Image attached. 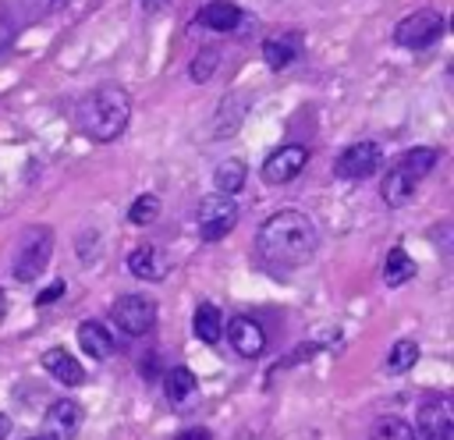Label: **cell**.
<instances>
[{
	"label": "cell",
	"instance_id": "cell-18",
	"mask_svg": "<svg viewBox=\"0 0 454 440\" xmlns=\"http://www.w3.org/2000/svg\"><path fill=\"white\" fill-rule=\"evenodd\" d=\"M245 177H248V167H245L241 160H234V156L220 160L216 170H213V185H216L220 195H234V192H241Z\"/></svg>",
	"mask_w": 454,
	"mask_h": 440
},
{
	"label": "cell",
	"instance_id": "cell-27",
	"mask_svg": "<svg viewBox=\"0 0 454 440\" xmlns=\"http://www.w3.org/2000/svg\"><path fill=\"white\" fill-rule=\"evenodd\" d=\"M174 440H213V433L209 429H181Z\"/></svg>",
	"mask_w": 454,
	"mask_h": 440
},
{
	"label": "cell",
	"instance_id": "cell-14",
	"mask_svg": "<svg viewBox=\"0 0 454 440\" xmlns=\"http://www.w3.org/2000/svg\"><path fill=\"white\" fill-rule=\"evenodd\" d=\"M298 53H301V39H298L294 32H280V35H270V39L262 43V60H266L270 71L291 67V64L298 60Z\"/></svg>",
	"mask_w": 454,
	"mask_h": 440
},
{
	"label": "cell",
	"instance_id": "cell-17",
	"mask_svg": "<svg viewBox=\"0 0 454 440\" xmlns=\"http://www.w3.org/2000/svg\"><path fill=\"white\" fill-rule=\"evenodd\" d=\"M192 330H195V337H199V341H206V344H216V341L223 337V316H220V309H216L213 302H202V305L195 309Z\"/></svg>",
	"mask_w": 454,
	"mask_h": 440
},
{
	"label": "cell",
	"instance_id": "cell-10",
	"mask_svg": "<svg viewBox=\"0 0 454 440\" xmlns=\"http://www.w3.org/2000/svg\"><path fill=\"white\" fill-rule=\"evenodd\" d=\"M454 433V419H450V405L443 397H429L419 405V422L411 429L415 440H450Z\"/></svg>",
	"mask_w": 454,
	"mask_h": 440
},
{
	"label": "cell",
	"instance_id": "cell-9",
	"mask_svg": "<svg viewBox=\"0 0 454 440\" xmlns=\"http://www.w3.org/2000/svg\"><path fill=\"white\" fill-rule=\"evenodd\" d=\"M305 163H309V149H305V145H298V142L280 145V149H273V153L266 156V163H262V181H266V185L294 181V177L305 170Z\"/></svg>",
	"mask_w": 454,
	"mask_h": 440
},
{
	"label": "cell",
	"instance_id": "cell-29",
	"mask_svg": "<svg viewBox=\"0 0 454 440\" xmlns=\"http://www.w3.org/2000/svg\"><path fill=\"white\" fill-rule=\"evenodd\" d=\"M142 7L153 14V11H160V7H167V0H142Z\"/></svg>",
	"mask_w": 454,
	"mask_h": 440
},
{
	"label": "cell",
	"instance_id": "cell-21",
	"mask_svg": "<svg viewBox=\"0 0 454 440\" xmlns=\"http://www.w3.org/2000/svg\"><path fill=\"white\" fill-rule=\"evenodd\" d=\"M192 390H195V373H192L188 365H174V369L167 373V380H163V394H167L170 401H184Z\"/></svg>",
	"mask_w": 454,
	"mask_h": 440
},
{
	"label": "cell",
	"instance_id": "cell-24",
	"mask_svg": "<svg viewBox=\"0 0 454 440\" xmlns=\"http://www.w3.org/2000/svg\"><path fill=\"white\" fill-rule=\"evenodd\" d=\"M216 64H220V50L206 46V50H199V53L192 57L188 78H192V82H209V78H213V71H216Z\"/></svg>",
	"mask_w": 454,
	"mask_h": 440
},
{
	"label": "cell",
	"instance_id": "cell-26",
	"mask_svg": "<svg viewBox=\"0 0 454 440\" xmlns=\"http://www.w3.org/2000/svg\"><path fill=\"white\" fill-rule=\"evenodd\" d=\"M60 295H64V280H53L50 287H43V295H39L35 302H39V305H50V302H53V298H60Z\"/></svg>",
	"mask_w": 454,
	"mask_h": 440
},
{
	"label": "cell",
	"instance_id": "cell-20",
	"mask_svg": "<svg viewBox=\"0 0 454 440\" xmlns=\"http://www.w3.org/2000/svg\"><path fill=\"white\" fill-rule=\"evenodd\" d=\"M78 344H82L85 355H92V358H106V355L114 351V341H110L106 326H99V323H82V326H78Z\"/></svg>",
	"mask_w": 454,
	"mask_h": 440
},
{
	"label": "cell",
	"instance_id": "cell-5",
	"mask_svg": "<svg viewBox=\"0 0 454 440\" xmlns=\"http://www.w3.org/2000/svg\"><path fill=\"white\" fill-rule=\"evenodd\" d=\"M234 224H238V202L231 195L213 192V195L199 199V206H195V227H199V238L202 241H220Z\"/></svg>",
	"mask_w": 454,
	"mask_h": 440
},
{
	"label": "cell",
	"instance_id": "cell-12",
	"mask_svg": "<svg viewBox=\"0 0 454 440\" xmlns=\"http://www.w3.org/2000/svg\"><path fill=\"white\" fill-rule=\"evenodd\" d=\"M227 341H231V348H234L241 358H255V355H262V348H266V334H262V326H259L252 316H234V319L227 323Z\"/></svg>",
	"mask_w": 454,
	"mask_h": 440
},
{
	"label": "cell",
	"instance_id": "cell-19",
	"mask_svg": "<svg viewBox=\"0 0 454 440\" xmlns=\"http://www.w3.org/2000/svg\"><path fill=\"white\" fill-rule=\"evenodd\" d=\"M411 277H415V259L404 248H390L387 252V263H383V284L387 287H401Z\"/></svg>",
	"mask_w": 454,
	"mask_h": 440
},
{
	"label": "cell",
	"instance_id": "cell-28",
	"mask_svg": "<svg viewBox=\"0 0 454 440\" xmlns=\"http://www.w3.org/2000/svg\"><path fill=\"white\" fill-rule=\"evenodd\" d=\"M11 43V21L7 18H0V50Z\"/></svg>",
	"mask_w": 454,
	"mask_h": 440
},
{
	"label": "cell",
	"instance_id": "cell-11",
	"mask_svg": "<svg viewBox=\"0 0 454 440\" xmlns=\"http://www.w3.org/2000/svg\"><path fill=\"white\" fill-rule=\"evenodd\" d=\"M82 426V405L71 397H57L43 415V433L50 440H71Z\"/></svg>",
	"mask_w": 454,
	"mask_h": 440
},
{
	"label": "cell",
	"instance_id": "cell-7",
	"mask_svg": "<svg viewBox=\"0 0 454 440\" xmlns=\"http://www.w3.org/2000/svg\"><path fill=\"white\" fill-rule=\"evenodd\" d=\"M110 319H114V326H117L121 334L142 337V334H149L153 323H156V305H153V298H145V295H121V298L110 305Z\"/></svg>",
	"mask_w": 454,
	"mask_h": 440
},
{
	"label": "cell",
	"instance_id": "cell-2",
	"mask_svg": "<svg viewBox=\"0 0 454 440\" xmlns=\"http://www.w3.org/2000/svg\"><path fill=\"white\" fill-rule=\"evenodd\" d=\"M131 117V99L121 85H96L92 92H85V99L78 103V128L92 138V142H114Z\"/></svg>",
	"mask_w": 454,
	"mask_h": 440
},
{
	"label": "cell",
	"instance_id": "cell-32",
	"mask_svg": "<svg viewBox=\"0 0 454 440\" xmlns=\"http://www.w3.org/2000/svg\"><path fill=\"white\" fill-rule=\"evenodd\" d=\"M25 440H50V436H46V433H39V436H25Z\"/></svg>",
	"mask_w": 454,
	"mask_h": 440
},
{
	"label": "cell",
	"instance_id": "cell-30",
	"mask_svg": "<svg viewBox=\"0 0 454 440\" xmlns=\"http://www.w3.org/2000/svg\"><path fill=\"white\" fill-rule=\"evenodd\" d=\"M7 433H11V419H7V415H4V412H0V440H4V436H7Z\"/></svg>",
	"mask_w": 454,
	"mask_h": 440
},
{
	"label": "cell",
	"instance_id": "cell-4",
	"mask_svg": "<svg viewBox=\"0 0 454 440\" xmlns=\"http://www.w3.org/2000/svg\"><path fill=\"white\" fill-rule=\"evenodd\" d=\"M50 255H53V231L50 227H28L14 248V259H11L14 280L32 284L50 266Z\"/></svg>",
	"mask_w": 454,
	"mask_h": 440
},
{
	"label": "cell",
	"instance_id": "cell-3",
	"mask_svg": "<svg viewBox=\"0 0 454 440\" xmlns=\"http://www.w3.org/2000/svg\"><path fill=\"white\" fill-rule=\"evenodd\" d=\"M433 163H436V149H433V145H415V149H408V153L387 170V177L380 181L383 202H387V206H404V202L415 195L419 181L433 170Z\"/></svg>",
	"mask_w": 454,
	"mask_h": 440
},
{
	"label": "cell",
	"instance_id": "cell-25",
	"mask_svg": "<svg viewBox=\"0 0 454 440\" xmlns=\"http://www.w3.org/2000/svg\"><path fill=\"white\" fill-rule=\"evenodd\" d=\"M156 213H160V199L156 195H138L131 206H128V220L135 224V227H145V224H153L156 220Z\"/></svg>",
	"mask_w": 454,
	"mask_h": 440
},
{
	"label": "cell",
	"instance_id": "cell-6",
	"mask_svg": "<svg viewBox=\"0 0 454 440\" xmlns=\"http://www.w3.org/2000/svg\"><path fill=\"white\" fill-rule=\"evenodd\" d=\"M440 35H443V18L433 7H422V11H415V14H408L394 25V43L408 46V50H426Z\"/></svg>",
	"mask_w": 454,
	"mask_h": 440
},
{
	"label": "cell",
	"instance_id": "cell-13",
	"mask_svg": "<svg viewBox=\"0 0 454 440\" xmlns=\"http://www.w3.org/2000/svg\"><path fill=\"white\" fill-rule=\"evenodd\" d=\"M167 270H170V259L163 255L160 245H138L128 255V273L138 280H163Z\"/></svg>",
	"mask_w": 454,
	"mask_h": 440
},
{
	"label": "cell",
	"instance_id": "cell-8",
	"mask_svg": "<svg viewBox=\"0 0 454 440\" xmlns=\"http://www.w3.org/2000/svg\"><path fill=\"white\" fill-rule=\"evenodd\" d=\"M380 160H383V153H380L376 142H351V145L337 156L333 174L344 177V181H365V177L380 167Z\"/></svg>",
	"mask_w": 454,
	"mask_h": 440
},
{
	"label": "cell",
	"instance_id": "cell-31",
	"mask_svg": "<svg viewBox=\"0 0 454 440\" xmlns=\"http://www.w3.org/2000/svg\"><path fill=\"white\" fill-rule=\"evenodd\" d=\"M4 312H7V295H4V287H0V319H4Z\"/></svg>",
	"mask_w": 454,
	"mask_h": 440
},
{
	"label": "cell",
	"instance_id": "cell-16",
	"mask_svg": "<svg viewBox=\"0 0 454 440\" xmlns=\"http://www.w3.org/2000/svg\"><path fill=\"white\" fill-rule=\"evenodd\" d=\"M238 21H241V7L231 4V0H209L199 11V25L202 28H213V32H234Z\"/></svg>",
	"mask_w": 454,
	"mask_h": 440
},
{
	"label": "cell",
	"instance_id": "cell-23",
	"mask_svg": "<svg viewBox=\"0 0 454 440\" xmlns=\"http://www.w3.org/2000/svg\"><path fill=\"white\" fill-rule=\"evenodd\" d=\"M369 436H372V440H415V436H411V426H408L404 419H397V415L376 419Z\"/></svg>",
	"mask_w": 454,
	"mask_h": 440
},
{
	"label": "cell",
	"instance_id": "cell-15",
	"mask_svg": "<svg viewBox=\"0 0 454 440\" xmlns=\"http://www.w3.org/2000/svg\"><path fill=\"white\" fill-rule=\"evenodd\" d=\"M43 369H46L53 380H60L64 387H78V383L85 380L82 362H78L71 351H64V348H50V351H43Z\"/></svg>",
	"mask_w": 454,
	"mask_h": 440
},
{
	"label": "cell",
	"instance_id": "cell-1",
	"mask_svg": "<svg viewBox=\"0 0 454 440\" xmlns=\"http://www.w3.org/2000/svg\"><path fill=\"white\" fill-rule=\"evenodd\" d=\"M316 245H319V231H316L312 216H305L298 209H280V213L266 216L255 234V252H259L262 266L273 273L301 270L316 255Z\"/></svg>",
	"mask_w": 454,
	"mask_h": 440
},
{
	"label": "cell",
	"instance_id": "cell-22",
	"mask_svg": "<svg viewBox=\"0 0 454 440\" xmlns=\"http://www.w3.org/2000/svg\"><path fill=\"white\" fill-rule=\"evenodd\" d=\"M415 362H419V344L415 341L404 337V341H394L390 344V355H387V369L390 373H408Z\"/></svg>",
	"mask_w": 454,
	"mask_h": 440
}]
</instances>
